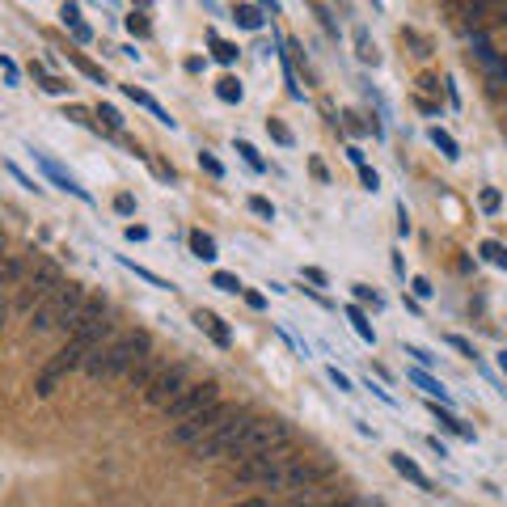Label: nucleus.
<instances>
[{
    "label": "nucleus",
    "mask_w": 507,
    "mask_h": 507,
    "mask_svg": "<svg viewBox=\"0 0 507 507\" xmlns=\"http://www.w3.org/2000/svg\"><path fill=\"white\" fill-rule=\"evenodd\" d=\"M419 89H423V94H439V81L436 77H419Z\"/></svg>",
    "instance_id": "47"
},
{
    "label": "nucleus",
    "mask_w": 507,
    "mask_h": 507,
    "mask_svg": "<svg viewBox=\"0 0 507 507\" xmlns=\"http://www.w3.org/2000/svg\"><path fill=\"white\" fill-rule=\"evenodd\" d=\"M499 368H503V372H507V351H503V356H499Z\"/></svg>",
    "instance_id": "52"
},
{
    "label": "nucleus",
    "mask_w": 507,
    "mask_h": 507,
    "mask_svg": "<svg viewBox=\"0 0 507 507\" xmlns=\"http://www.w3.org/2000/svg\"><path fill=\"white\" fill-rule=\"evenodd\" d=\"M237 419H246V411L237 406V402H216L207 414H199V419H191V423L174 427V444H186V448H195V444H204V439L220 436L229 423H237Z\"/></svg>",
    "instance_id": "4"
},
{
    "label": "nucleus",
    "mask_w": 507,
    "mask_h": 507,
    "mask_svg": "<svg viewBox=\"0 0 507 507\" xmlns=\"http://www.w3.org/2000/svg\"><path fill=\"white\" fill-rule=\"evenodd\" d=\"M249 419V414H246ZM246 419H237V423H229L220 436H212V439H204V444H195V457L199 461H216V457H233V448H237V436H241V427H246Z\"/></svg>",
    "instance_id": "10"
},
{
    "label": "nucleus",
    "mask_w": 507,
    "mask_h": 507,
    "mask_svg": "<svg viewBox=\"0 0 507 507\" xmlns=\"http://www.w3.org/2000/svg\"><path fill=\"white\" fill-rule=\"evenodd\" d=\"M59 17H64V26H72V34H77L81 42L94 39V30L81 22V9H77V5H64V9H59Z\"/></svg>",
    "instance_id": "19"
},
{
    "label": "nucleus",
    "mask_w": 507,
    "mask_h": 507,
    "mask_svg": "<svg viewBox=\"0 0 507 507\" xmlns=\"http://www.w3.org/2000/svg\"><path fill=\"white\" fill-rule=\"evenodd\" d=\"M127 241H149V229L144 224H127Z\"/></svg>",
    "instance_id": "40"
},
{
    "label": "nucleus",
    "mask_w": 507,
    "mask_h": 507,
    "mask_svg": "<svg viewBox=\"0 0 507 507\" xmlns=\"http://www.w3.org/2000/svg\"><path fill=\"white\" fill-rule=\"evenodd\" d=\"M199 165H204V169L212 174V178H224V165H220L216 157H212V152H199Z\"/></svg>",
    "instance_id": "37"
},
{
    "label": "nucleus",
    "mask_w": 507,
    "mask_h": 507,
    "mask_svg": "<svg viewBox=\"0 0 507 507\" xmlns=\"http://www.w3.org/2000/svg\"><path fill=\"white\" fill-rule=\"evenodd\" d=\"M304 279L317 284V288H326V271H317V267H304Z\"/></svg>",
    "instance_id": "41"
},
{
    "label": "nucleus",
    "mask_w": 507,
    "mask_h": 507,
    "mask_svg": "<svg viewBox=\"0 0 507 507\" xmlns=\"http://www.w3.org/2000/svg\"><path fill=\"white\" fill-rule=\"evenodd\" d=\"M161 368H165L161 356H157V351H149V356L140 359V364H136L131 372H127V376H131V385H136V389H149V385L157 381V376H161Z\"/></svg>",
    "instance_id": "13"
},
{
    "label": "nucleus",
    "mask_w": 507,
    "mask_h": 507,
    "mask_svg": "<svg viewBox=\"0 0 507 507\" xmlns=\"http://www.w3.org/2000/svg\"><path fill=\"white\" fill-rule=\"evenodd\" d=\"M5 258H9V254H5V237H0V262H5Z\"/></svg>",
    "instance_id": "51"
},
{
    "label": "nucleus",
    "mask_w": 507,
    "mask_h": 507,
    "mask_svg": "<svg viewBox=\"0 0 507 507\" xmlns=\"http://www.w3.org/2000/svg\"><path fill=\"white\" fill-rule=\"evenodd\" d=\"M448 343H453L457 351H461V356H469V359H474V347H469L466 339H461V334H453V339H448Z\"/></svg>",
    "instance_id": "46"
},
{
    "label": "nucleus",
    "mask_w": 507,
    "mask_h": 507,
    "mask_svg": "<svg viewBox=\"0 0 507 507\" xmlns=\"http://www.w3.org/2000/svg\"><path fill=\"white\" fill-rule=\"evenodd\" d=\"M351 292H356V301L359 304H372V309H381V296L368 288V284H351Z\"/></svg>",
    "instance_id": "33"
},
{
    "label": "nucleus",
    "mask_w": 507,
    "mask_h": 507,
    "mask_svg": "<svg viewBox=\"0 0 507 507\" xmlns=\"http://www.w3.org/2000/svg\"><path fill=\"white\" fill-rule=\"evenodd\" d=\"M106 317H110L106 301H102V296H89V301L77 309V317L64 326V334H68V339H77V334H85V330H94L97 321H106Z\"/></svg>",
    "instance_id": "11"
},
{
    "label": "nucleus",
    "mask_w": 507,
    "mask_h": 507,
    "mask_svg": "<svg viewBox=\"0 0 507 507\" xmlns=\"http://www.w3.org/2000/svg\"><path fill=\"white\" fill-rule=\"evenodd\" d=\"M89 301V292L81 288V284H59L55 288V296H47V301L34 309V321H30V330L34 334H51V330H64L77 317V309Z\"/></svg>",
    "instance_id": "3"
},
{
    "label": "nucleus",
    "mask_w": 507,
    "mask_h": 507,
    "mask_svg": "<svg viewBox=\"0 0 507 507\" xmlns=\"http://www.w3.org/2000/svg\"><path fill=\"white\" fill-rule=\"evenodd\" d=\"M359 178H364V186H368V191H376V186H381L376 169H368V165H359Z\"/></svg>",
    "instance_id": "39"
},
{
    "label": "nucleus",
    "mask_w": 507,
    "mask_h": 507,
    "mask_svg": "<svg viewBox=\"0 0 507 507\" xmlns=\"http://www.w3.org/2000/svg\"><path fill=\"white\" fill-rule=\"evenodd\" d=\"M216 97H220V102H241V81H237V77H220V81H216Z\"/></svg>",
    "instance_id": "23"
},
{
    "label": "nucleus",
    "mask_w": 507,
    "mask_h": 507,
    "mask_svg": "<svg viewBox=\"0 0 507 507\" xmlns=\"http://www.w3.org/2000/svg\"><path fill=\"white\" fill-rule=\"evenodd\" d=\"M411 381L419 385V389H423L427 398H439V402H448V389H444V385H439L436 376H427V372H411Z\"/></svg>",
    "instance_id": "20"
},
{
    "label": "nucleus",
    "mask_w": 507,
    "mask_h": 507,
    "mask_svg": "<svg viewBox=\"0 0 507 507\" xmlns=\"http://www.w3.org/2000/svg\"><path fill=\"white\" fill-rule=\"evenodd\" d=\"M34 77H39V81H42V89H47V94H68V89H72V85L55 81V77H42V68H39V64H34Z\"/></svg>",
    "instance_id": "34"
},
{
    "label": "nucleus",
    "mask_w": 507,
    "mask_h": 507,
    "mask_svg": "<svg viewBox=\"0 0 507 507\" xmlns=\"http://www.w3.org/2000/svg\"><path fill=\"white\" fill-rule=\"evenodd\" d=\"M152 351V339L144 334V330H136V334H123V339H114L110 347H102L97 356H89V364H85V372L94 376V381H110V376H127V372L136 368L140 359Z\"/></svg>",
    "instance_id": "1"
},
{
    "label": "nucleus",
    "mask_w": 507,
    "mask_h": 507,
    "mask_svg": "<svg viewBox=\"0 0 507 507\" xmlns=\"http://www.w3.org/2000/svg\"><path fill=\"white\" fill-rule=\"evenodd\" d=\"M347 321H351V326H356V334H359V339H364V343H376V330L368 326V317L359 313L356 304H351V309H347Z\"/></svg>",
    "instance_id": "21"
},
{
    "label": "nucleus",
    "mask_w": 507,
    "mask_h": 507,
    "mask_svg": "<svg viewBox=\"0 0 507 507\" xmlns=\"http://www.w3.org/2000/svg\"><path fill=\"white\" fill-rule=\"evenodd\" d=\"M216 402H220V385L216 381H195V385H186L169 406H165V419L182 427V423H191V419H199V414H207Z\"/></svg>",
    "instance_id": "6"
},
{
    "label": "nucleus",
    "mask_w": 507,
    "mask_h": 507,
    "mask_svg": "<svg viewBox=\"0 0 507 507\" xmlns=\"http://www.w3.org/2000/svg\"><path fill=\"white\" fill-rule=\"evenodd\" d=\"M64 284V275H59V262H51V258H39L34 267H30V275H26V284H22V292H17V301H14V309L17 313H34L47 296H55V288Z\"/></svg>",
    "instance_id": "5"
},
{
    "label": "nucleus",
    "mask_w": 507,
    "mask_h": 507,
    "mask_svg": "<svg viewBox=\"0 0 507 507\" xmlns=\"http://www.w3.org/2000/svg\"><path fill=\"white\" fill-rule=\"evenodd\" d=\"M267 131H271V136L279 140L284 149H288V144H292V131H288V127H284V123H279V119H267Z\"/></svg>",
    "instance_id": "36"
},
{
    "label": "nucleus",
    "mask_w": 507,
    "mask_h": 507,
    "mask_svg": "<svg viewBox=\"0 0 507 507\" xmlns=\"http://www.w3.org/2000/svg\"><path fill=\"white\" fill-rule=\"evenodd\" d=\"M212 55L220 64H237V42H224V39H212Z\"/></svg>",
    "instance_id": "26"
},
{
    "label": "nucleus",
    "mask_w": 507,
    "mask_h": 507,
    "mask_svg": "<svg viewBox=\"0 0 507 507\" xmlns=\"http://www.w3.org/2000/svg\"><path fill=\"white\" fill-rule=\"evenodd\" d=\"M191 254L199 262H216V241H212L204 229H195V233H191Z\"/></svg>",
    "instance_id": "18"
},
{
    "label": "nucleus",
    "mask_w": 507,
    "mask_h": 507,
    "mask_svg": "<svg viewBox=\"0 0 507 507\" xmlns=\"http://www.w3.org/2000/svg\"><path fill=\"white\" fill-rule=\"evenodd\" d=\"M5 317H9V304H0V326H5Z\"/></svg>",
    "instance_id": "50"
},
{
    "label": "nucleus",
    "mask_w": 507,
    "mask_h": 507,
    "mask_svg": "<svg viewBox=\"0 0 507 507\" xmlns=\"http://www.w3.org/2000/svg\"><path fill=\"white\" fill-rule=\"evenodd\" d=\"M330 381L339 385V389H343V394H351V381H347V376H343V372H339V368H330Z\"/></svg>",
    "instance_id": "45"
},
{
    "label": "nucleus",
    "mask_w": 507,
    "mask_h": 507,
    "mask_svg": "<svg viewBox=\"0 0 507 507\" xmlns=\"http://www.w3.org/2000/svg\"><path fill=\"white\" fill-rule=\"evenodd\" d=\"M431 284H427V279H414V296H419V301H427V296H431Z\"/></svg>",
    "instance_id": "44"
},
{
    "label": "nucleus",
    "mask_w": 507,
    "mask_h": 507,
    "mask_svg": "<svg viewBox=\"0 0 507 507\" xmlns=\"http://www.w3.org/2000/svg\"><path fill=\"white\" fill-rule=\"evenodd\" d=\"M97 119H102L110 131H123V114H119L114 106H97Z\"/></svg>",
    "instance_id": "30"
},
{
    "label": "nucleus",
    "mask_w": 507,
    "mask_h": 507,
    "mask_svg": "<svg viewBox=\"0 0 507 507\" xmlns=\"http://www.w3.org/2000/svg\"><path fill=\"white\" fill-rule=\"evenodd\" d=\"M233 22L246 30H262V22H267V14H262V5H237L233 9Z\"/></svg>",
    "instance_id": "17"
},
{
    "label": "nucleus",
    "mask_w": 507,
    "mask_h": 507,
    "mask_svg": "<svg viewBox=\"0 0 507 507\" xmlns=\"http://www.w3.org/2000/svg\"><path fill=\"white\" fill-rule=\"evenodd\" d=\"M482 254H486L494 267H507V246H499V241H482Z\"/></svg>",
    "instance_id": "31"
},
{
    "label": "nucleus",
    "mask_w": 507,
    "mask_h": 507,
    "mask_svg": "<svg viewBox=\"0 0 507 507\" xmlns=\"http://www.w3.org/2000/svg\"><path fill=\"white\" fill-rule=\"evenodd\" d=\"M301 457H292V448H275V453L249 457L237 466V478L241 482H262V486H284L288 482V469L296 466Z\"/></svg>",
    "instance_id": "7"
},
{
    "label": "nucleus",
    "mask_w": 507,
    "mask_h": 507,
    "mask_svg": "<svg viewBox=\"0 0 507 507\" xmlns=\"http://www.w3.org/2000/svg\"><path fill=\"white\" fill-rule=\"evenodd\" d=\"M233 507H271V503H267V499H237Z\"/></svg>",
    "instance_id": "48"
},
{
    "label": "nucleus",
    "mask_w": 507,
    "mask_h": 507,
    "mask_svg": "<svg viewBox=\"0 0 507 507\" xmlns=\"http://www.w3.org/2000/svg\"><path fill=\"white\" fill-rule=\"evenodd\" d=\"M34 262L26 258V254H9V258L0 262V304H14L17 292H22V284H26V275Z\"/></svg>",
    "instance_id": "9"
},
{
    "label": "nucleus",
    "mask_w": 507,
    "mask_h": 507,
    "mask_svg": "<svg viewBox=\"0 0 507 507\" xmlns=\"http://www.w3.org/2000/svg\"><path fill=\"white\" fill-rule=\"evenodd\" d=\"M389 466L398 469V474H402V478H406V482H414L419 491H431V478H427L423 469L414 466V461H411V457H406V453H389Z\"/></svg>",
    "instance_id": "14"
},
{
    "label": "nucleus",
    "mask_w": 507,
    "mask_h": 507,
    "mask_svg": "<svg viewBox=\"0 0 507 507\" xmlns=\"http://www.w3.org/2000/svg\"><path fill=\"white\" fill-rule=\"evenodd\" d=\"M127 30H131V34H140V39H149V14H131L127 17Z\"/></svg>",
    "instance_id": "35"
},
{
    "label": "nucleus",
    "mask_w": 507,
    "mask_h": 507,
    "mask_svg": "<svg viewBox=\"0 0 507 507\" xmlns=\"http://www.w3.org/2000/svg\"><path fill=\"white\" fill-rule=\"evenodd\" d=\"M119 262H123L127 271H136V275H140V279H149L152 288H174V284H169V279H161V275H152V271H149V267H136V262H131V258H119Z\"/></svg>",
    "instance_id": "25"
},
{
    "label": "nucleus",
    "mask_w": 507,
    "mask_h": 507,
    "mask_svg": "<svg viewBox=\"0 0 507 507\" xmlns=\"http://www.w3.org/2000/svg\"><path fill=\"white\" fill-rule=\"evenodd\" d=\"M249 212H254V216H262V220H275V204H271V199H262V195H254V199H249Z\"/></svg>",
    "instance_id": "32"
},
{
    "label": "nucleus",
    "mask_w": 507,
    "mask_h": 507,
    "mask_svg": "<svg viewBox=\"0 0 507 507\" xmlns=\"http://www.w3.org/2000/svg\"><path fill=\"white\" fill-rule=\"evenodd\" d=\"M288 444H292V431L284 419H246L241 436H237L233 457L237 461H249V457L275 453V448H288Z\"/></svg>",
    "instance_id": "2"
},
{
    "label": "nucleus",
    "mask_w": 507,
    "mask_h": 507,
    "mask_svg": "<svg viewBox=\"0 0 507 507\" xmlns=\"http://www.w3.org/2000/svg\"><path fill=\"white\" fill-rule=\"evenodd\" d=\"M482 207H486V212H499V191H482Z\"/></svg>",
    "instance_id": "43"
},
{
    "label": "nucleus",
    "mask_w": 507,
    "mask_h": 507,
    "mask_svg": "<svg viewBox=\"0 0 507 507\" xmlns=\"http://www.w3.org/2000/svg\"><path fill=\"white\" fill-rule=\"evenodd\" d=\"M186 385H191V368H186V364H165L161 376H157V381L144 389V402H149V406H161V411H165V406L178 398Z\"/></svg>",
    "instance_id": "8"
},
{
    "label": "nucleus",
    "mask_w": 507,
    "mask_h": 507,
    "mask_svg": "<svg viewBox=\"0 0 507 507\" xmlns=\"http://www.w3.org/2000/svg\"><path fill=\"white\" fill-rule=\"evenodd\" d=\"M431 140H436V144H439V152H444L448 161H457V157H461V149H457V140L448 136L444 127H431Z\"/></svg>",
    "instance_id": "24"
},
{
    "label": "nucleus",
    "mask_w": 507,
    "mask_h": 507,
    "mask_svg": "<svg viewBox=\"0 0 507 507\" xmlns=\"http://www.w3.org/2000/svg\"><path fill=\"white\" fill-rule=\"evenodd\" d=\"M356 47H359V59H364V64H376V47H372L368 30H356Z\"/></svg>",
    "instance_id": "28"
},
{
    "label": "nucleus",
    "mask_w": 507,
    "mask_h": 507,
    "mask_svg": "<svg viewBox=\"0 0 507 507\" xmlns=\"http://www.w3.org/2000/svg\"><path fill=\"white\" fill-rule=\"evenodd\" d=\"M123 94L131 97V102H136V106H144V110H152V114H157V119H161L165 127H174V119H169V110L161 106V102H157V97H149V94H140L136 85H123Z\"/></svg>",
    "instance_id": "16"
},
{
    "label": "nucleus",
    "mask_w": 507,
    "mask_h": 507,
    "mask_svg": "<svg viewBox=\"0 0 507 507\" xmlns=\"http://www.w3.org/2000/svg\"><path fill=\"white\" fill-rule=\"evenodd\" d=\"M246 301L254 304V309H262V304H267V296H262V292H246Z\"/></svg>",
    "instance_id": "49"
},
{
    "label": "nucleus",
    "mask_w": 507,
    "mask_h": 507,
    "mask_svg": "<svg viewBox=\"0 0 507 507\" xmlns=\"http://www.w3.org/2000/svg\"><path fill=\"white\" fill-rule=\"evenodd\" d=\"M68 59H72V64H77V68H81V72H85V77H89V81H97V85H106V72L97 68L94 59H85V55H81V51H68Z\"/></svg>",
    "instance_id": "22"
},
{
    "label": "nucleus",
    "mask_w": 507,
    "mask_h": 507,
    "mask_svg": "<svg viewBox=\"0 0 507 507\" xmlns=\"http://www.w3.org/2000/svg\"><path fill=\"white\" fill-rule=\"evenodd\" d=\"M39 165H42V169H47V178H51L55 186H64V191H68V195H77V199H85V204H89V191H85V186H77V182H72L68 174H64V169H59V165H55V161H47V157H39Z\"/></svg>",
    "instance_id": "15"
},
{
    "label": "nucleus",
    "mask_w": 507,
    "mask_h": 507,
    "mask_svg": "<svg viewBox=\"0 0 507 507\" xmlns=\"http://www.w3.org/2000/svg\"><path fill=\"white\" fill-rule=\"evenodd\" d=\"M237 152L249 161V169H258V174H267V161H262L258 152H254V144H246V140H237Z\"/></svg>",
    "instance_id": "29"
},
{
    "label": "nucleus",
    "mask_w": 507,
    "mask_h": 507,
    "mask_svg": "<svg viewBox=\"0 0 507 507\" xmlns=\"http://www.w3.org/2000/svg\"><path fill=\"white\" fill-rule=\"evenodd\" d=\"M406 356H414L419 364H423V368H427V364H436V356H427L423 347H406Z\"/></svg>",
    "instance_id": "42"
},
{
    "label": "nucleus",
    "mask_w": 507,
    "mask_h": 507,
    "mask_svg": "<svg viewBox=\"0 0 507 507\" xmlns=\"http://www.w3.org/2000/svg\"><path fill=\"white\" fill-rule=\"evenodd\" d=\"M114 212H119V216H131V212H136V199H131V195H119V199H114Z\"/></svg>",
    "instance_id": "38"
},
{
    "label": "nucleus",
    "mask_w": 507,
    "mask_h": 507,
    "mask_svg": "<svg viewBox=\"0 0 507 507\" xmlns=\"http://www.w3.org/2000/svg\"><path fill=\"white\" fill-rule=\"evenodd\" d=\"M195 326L204 330V334H212V343H216V347H229V343H233V330L224 326L216 313H207V309H199V313H195Z\"/></svg>",
    "instance_id": "12"
},
{
    "label": "nucleus",
    "mask_w": 507,
    "mask_h": 507,
    "mask_svg": "<svg viewBox=\"0 0 507 507\" xmlns=\"http://www.w3.org/2000/svg\"><path fill=\"white\" fill-rule=\"evenodd\" d=\"M212 288H220V292H241V279H237V275H229V271H216L212 275Z\"/></svg>",
    "instance_id": "27"
}]
</instances>
